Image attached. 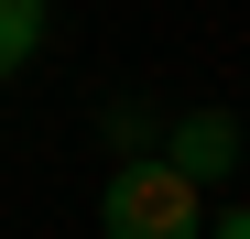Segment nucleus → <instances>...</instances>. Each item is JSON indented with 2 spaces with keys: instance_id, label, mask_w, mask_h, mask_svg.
I'll list each match as a JSON object with an SVG mask.
<instances>
[{
  "instance_id": "obj_1",
  "label": "nucleus",
  "mask_w": 250,
  "mask_h": 239,
  "mask_svg": "<svg viewBox=\"0 0 250 239\" xmlns=\"http://www.w3.org/2000/svg\"><path fill=\"white\" fill-rule=\"evenodd\" d=\"M98 239H207V196L142 152L98 185Z\"/></svg>"
},
{
  "instance_id": "obj_2",
  "label": "nucleus",
  "mask_w": 250,
  "mask_h": 239,
  "mask_svg": "<svg viewBox=\"0 0 250 239\" xmlns=\"http://www.w3.org/2000/svg\"><path fill=\"white\" fill-rule=\"evenodd\" d=\"M239 152H250V141H239V120H229V109H185V120H163V152H152V163H163V174H185V185L207 196V185H229V174H239Z\"/></svg>"
},
{
  "instance_id": "obj_3",
  "label": "nucleus",
  "mask_w": 250,
  "mask_h": 239,
  "mask_svg": "<svg viewBox=\"0 0 250 239\" xmlns=\"http://www.w3.org/2000/svg\"><path fill=\"white\" fill-rule=\"evenodd\" d=\"M44 55V0H0V76H22Z\"/></svg>"
},
{
  "instance_id": "obj_4",
  "label": "nucleus",
  "mask_w": 250,
  "mask_h": 239,
  "mask_svg": "<svg viewBox=\"0 0 250 239\" xmlns=\"http://www.w3.org/2000/svg\"><path fill=\"white\" fill-rule=\"evenodd\" d=\"M109 141H120V163H142V152H152V109L120 98V109H109Z\"/></svg>"
},
{
  "instance_id": "obj_5",
  "label": "nucleus",
  "mask_w": 250,
  "mask_h": 239,
  "mask_svg": "<svg viewBox=\"0 0 250 239\" xmlns=\"http://www.w3.org/2000/svg\"><path fill=\"white\" fill-rule=\"evenodd\" d=\"M207 239H250V207H218V218H207Z\"/></svg>"
}]
</instances>
